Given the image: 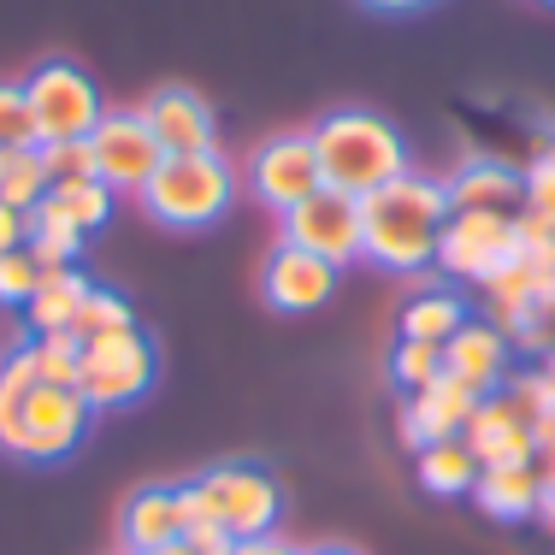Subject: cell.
<instances>
[{
	"label": "cell",
	"instance_id": "1",
	"mask_svg": "<svg viewBox=\"0 0 555 555\" xmlns=\"http://www.w3.org/2000/svg\"><path fill=\"white\" fill-rule=\"evenodd\" d=\"M449 190L443 178L402 171L385 190L361 195V231H366V260L385 272H426L438 267V236L449 224Z\"/></svg>",
	"mask_w": 555,
	"mask_h": 555
},
{
	"label": "cell",
	"instance_id": "2",
	"mask_svg": "<svg viewBox=\"0 0 555 555\" xmlns=\"http://www.w3.org/2000/svg\"><path fill=\"white\" fill-rule=\"evenodd\" d=\"M183 508V538L202 550H231V544H255V538L278 532V514H284V491L267 467H214L195 485L178 491Z\"/></svg>",
	"mask_w": 555,
	"mask_h": 555
},
{
	"label": "cell",
	"instance_id": "3",
	"mask_svg": "<svg viewBox=\"0 0 555 555\" xmlns=\"http://www.w3.org/2000/svg\"><path fill=\"white\" fill-rule=\"evenodd\" d=\"M313 149H320V171L332 190H349V195H373L396 183L408 171V142L390 118L366 113V107H343V113H325L313 125Z\"/></svg>",
	"mask_w": 555,
	"mask_h": 555
},
{
	"label": "cell",
	"instance_id": "4",
	"mask_svg": "<svg viewBox=\"0 0 555 555\" xmlns=\"http://www.w3.org/2000/svg\"><path fill=\"white\" fill-rule=\"evenodd\" d=\"M231 195H236V171L219 149L166 154L160 171L142 183V214L171 224V231H202V224H219L231 214Z\"/></svg>",
	"mask_w": 555,
	"mask_h": 555
},
{
	"label": "cell",
	"instance_id": "5",
	"mask_svg": "<svg viewBox=\"0 0 555 555\" xmlns=\"http://www.w3.org/2000/svg\"><path fill=\"white\" fill-rule=\"evenodd\" d=\"M154 373H160V354L142 332H118L101 343H83V366H77V396L89 408H130L154 390Z\"/></svg>",
	"mask_w": 555,
	"mask_h": 555
},
{
	"label": "cell",
	"instance_id": "6",
	"mask_svg": "<svg viewBox=\"0 0 555 555\" xmlns=\"http://www.w3.org/2000/svg\"><path fill=\"white\" fill-rule=\"evenodd\" d=\"M24 95H30V113H36V130L42 142H77V137H95L101 125V89L83 65L72 60H48L24 77Z\"/></svg>",
	"mask_w": 555,
	"mask_h": 555
},
{
	"label": "cell",
	"instance_id": "7",
	"mask_svg": "<svg viewBox=\"0 0 555 555\" xmlns=\"http://www.w3.org/2000/svg\"><path fill=\"white\" fill-rule=\"evenodd\" d=\"M284 243L308 248V255L332 260V267H349V260H366V231H361V195L349 190H313L301 207L284 214Z\"/></svg>",
	"mask_w": 555,
	"mask_h": 555
},
{
	"label": "cell",
	"instance_id": "8",
	"mask_svg": "<svg viewBox=\"0 0 555 555\" xmlns=\"http://www.w3.org/2000/svg\"><path fill=\"white\" fill-rule=\"evenodd\" d=\"M248 190H255L278 219H284L289 207H301L313 190H325L313 130H284V137H267V142H260V149L248 154Z\"/></svg>",
	"mask_w": 555,
	"mask_h": 555
},
{
	"label": "cell",
	"instance_id": "9",
	"mask_svg": "<svg viewBox=\"0 0 555 555\" xmlns=\"http://www.w3.org/2000/svg\"><path fill=\"white\" fill-rule=\"evenodd\" d=\"M95 408L83 402L77 390L65 385H36L24 396V414H18V431H12V449L7 455H24V461H65L77 443H83Z\"/></svg>",
	"mask_w": 555,
	"mask_h": 555
},
{
	"label": "cell",
	"instance_id": "10",
	"mask_svg": "<svg viewBox=\"0 0 555 555\" xmlns=\"http://www.w3.org/2000/svg\"><path fill=\"white\" fill-rule=\"evenodd\" d=\"M514 255H520V236L508 214H449L438 236V267L467 284H491L502 267H514Z\"/></svg>",
	"mask_w": 555,
	"mask_h": 555
},
{
	"label": "cell",
	"instance_id": "11",
	"mask_svg": "<svg viewBox=\"0 0 555 555\" xmlns=\"http://www.w3.org/2000/svg\"><path fill=\"white\" fill-rule=\"evenodd\" d=\"M89 149H95V178L107 183L113 195H118V190L142 195V183H149L154 171H160V160H166V149H160V137L149 130L142 107H130V113H101Z\"/></svg>",
	"mask_w": 555,
	"mask_h": 555
},
{
	"label": "cell",
	"instance_id": "12",
	"mask_svg": "<svg viewBox=\"0 0 555 555\" xmlns=\"http://www.w3.org/2000/svg\"><path fill=\"white\" fill-rule=\"evenodd\" d=\"M260 289H267V301L278 313H313V308L332 301L337 267L320 255H308V248H296V243H278L267 272H260Z\"/></svg>",
	"mask_w": 555,
	"mask_h": 555
},
{
	"label": "cell",
	"instance_id": "13",
	"mask_svg": "<svg viewBox=\"0 0 555 555\" xmlns=\"http://www.w3.org/2000/svg\"><path fill=\"white\" fill-rule=\"evenodd\" d=\"M142 118L149 130L160 137L166 154H214L219 149V125H214V107H207L195 89L183 83H166L142 101Z\"/></svg>",
	"mask_w": 555,
	"mask_h": 555
},
{
	"label": "cell",
	"instance_id": "14",
	"mask_svg": "<svg viewBox=\"0 0 555 555\" xmlns=\"http://www.w3.org/2000/svg\"><path fill=\"white\" fill-rule=\"evenodd\" d=\"M467 449L479 467H532L538 449H532V426L520 420V408L508 402V390H491L467 420Z\"/></svg>",
	"mask_w": 555,
	"mask_h": 555
},
{
	"label": "cell",
	"instance_id": "15",
	"mask_svg": "<svg viewBox=\"0 0 555 555\" xmlns=\"http://www.w3.org/2000/svg\"><path fill=\"white\" fill-rule=\"evenodd\" d=\"M443 373L461 378V385H473L479 396L502 390V385H508V337H502L496 325L467 320L455 337L443 343Z\"/></svg>",
	"mask_w": 555,
	"mask_h": 555
},
{
	"label": "cell",
	"instance_id": "16",
	"mask_svg": "<svg viewBox=\"0 0 555 555\" xmlns=\"http://www.w3.org/2000/svg\"><path fill=\"white\" fill-rule=\"evenodd\" d=\"M443 190H449V207H455V214H508L514 219L526 202L520 171L502 166V160H461L455 178H443Z\"/></svg>",
	"mask_w": 555,
	"mask_h": 555
},
{
	"label": "cell",
	"instance_id": "17",
	"mask_svg": "<svg viewBox=\"0 0 555 555\" xmlns=\"http://www.w3.org/2000/svg\"><path fill=\"white\" fill-rule=\"evenodd\" d=\"M118 538H125V555H149V550H166L183 538V508H178V491L171 485H149L125 502L118 514Z\"/></svg>",
	"mask_w": 555,
	"mask_h": 555
},
{
	"label": "cell",
	"instance_id": "18",
	"mask_svg": "<svg viewBox=\"0 0 555 555\" xmlns=\"http://www.w3.org/2000/svg\"><path fill=\"white\" fill-rule=\"evenodd\" d=\"M473 502H479L491 520H532L538 502H544L538 461H532V467H479V479H473Z\"/></svg>",
	"mask_w": 555,
	"mask_h": 555
},
{
	"label": "cell",
	"instance_id": "19",
	"mask_svg": "<svg viewBox=\"0 0 555 555\" xmlns=\"http://www.w3.org/2000/svg\"><path fill=\"white\" fill-rule=\"evenodd\" d=\"M89 289H95V284H89V278L77 272V267H48L42 284H36V296H30V308H24V320H30V337L72 332V325H77V308H83Z\"/></svg>",
	"mask_w": 555,
	"mask_h": 555
},
{
	"label": "cell",
	"instance_id": "20",
	"mask_svg": "<svg viewBox=\"0 0 555 555\" xmlns=\"http://www.w3.org/2000/svg\"><path fill=\"white\" fill-rule=\"evenodd\" d=\"M420 485L431 496H467L473 479H479V461H473L467 438H438L431 449H420Z\"/></svg>",
	"mask_w": 555,
	"mask_h": 555
},
{
	"label": "cell",
	"instance_id": "21",
	"mask_svg": "<svg viewBox=\"0 0 555 555\" xmlns=\"http://www.w3.org/2000/svg\"><path fill=\"white\" fill-rule=\"evenodd\" d=\"M461 325H467V301L455 289H420L402 308V337H414V343H449Z\"/></svg>",
	"mask_w": 555,
	"mask_h": 555
},
{
	"label": "cell",
	"instance_id": "22",
	"mask_svg": "<svg viewBox=\"0 0 555 555\" xmlns=\"http://www.w3.org/2000/svg\"><path fill=\"white\" fill-rule=\"evenodd\" d=\"M48 190H54V178H48L42 149H0V202L30 214V207H42Z\"/></svg>",
	"mask_w": 555,
	"mask_h": 555
},
{
	"label": "cell",
	"instance_id": "23",
	"mask_svg": "<svg viewBox=\"0 0 555 555\" xmlns=\"http://www.w3.org/2000/svg\"><path fill=\"white\" fill-rule=\"evenodd\" d=\"M24 248H30V255L42 260V267H77L83 231H77V224L65 219L60 207L42 195V207H30V236H24Z\"/></svg>",
	"mask_w": 555,
	"mask_h": 555
},
{
	"label": "cell",
	"instance_id": "24",
	"mask_svg": "<svg viewBox=\"0 0 555 555\" xmlns=\"http://www.w3.org/2000/svg\"><path fill=\"white\" fill-rule=\"evenodd\" d=\"M42 385L36 373V354L30 343H18L12 354H0V449H12V431H18V414H24V396Z\"/></svg>",
	"mask_w": 555,
	"mask_h": 555
},
{
	"label": "cell",
	"instance_id": "25",
	"mask_svg": "<svg viewBox=\"0 0 555 555\" xmlns=\"http://www.w3.org/2000/svg\"><path fill=\"white\" fill-rule=\"evenodd\" d=\"M390 378L402 396H420L443 378V343H414V337H396L390 349Z\"/></svg>",
	"mask_w": 555,
	"mask_h": 555
},
{
	"label": "cell",
	"instance_id": "26",
	"mask_svg": "<svg viewBox=\"0 0 555 555\" xmlns=\"http://www.w3.org/2000/svg\"><path fill=\"white\" fill-rule=\"evenodd\" d=\"M48 202L60 207L65 219L77 224V231H101V224L113 219V190L101 178H83V183H54V190H48Z\"/></svg>",
	"mask_w": 555,
	"mask_h": 555
},
{
	"label": "cell",
	"instance_id": "27",
	"mask_svg": "<svg viewBox=\"0 0 555 555\" xmlns=\"http://www.w3.org/2000/svg\"><path fill=\"white\" fill-rule=\"evenodd\" d=\"M83 343H101V337H118V332H137V313H130V301L118 296V289H89L83 308H77V325H72Z\"/></svg>",
	"mask_w": 555,
	"mask_h": 555
},
{
	"label": "cell",
	"instance_id": "28",
	"mask_svg": "<svg viewBox=\"0 0 555 555\" xmlns=\"http://www.w3.org/2000/svg\"><path fill=\"white\" fill-rule=\"evenodd\" d=\"M30 354H36V373H42V385L77 390V366H83V337H77V332L30 337Z\"/></svg>",
	"mask_w": 555,
	"mask_h": 555
},
{
	"label": "cell",
	"instance_id": "29",
	"mask_svg": "<svg viewBox=\"0 0 555 555\" xmlns=\"http://www.w3.org/2000/svg\"><path fill=\"white\" fill-rule=\"evenodd\" d=\"M0 149H42V130H36L24 83H0Z\"/></svg>",
	"mask_w": 555,
	"mask_h": 555
},
{
	"label": "cell",
	"instance_id": "30",
	"mask_svg": "<svg viewBox=\"0 0 555 555\" xmlns=\"http://www.w3.org/2000/svg\"><path fill=\"white\" fill-rule=\"evenodd\" d=\"M42 272L48 267L30 255V248H7V255H0V308H30Z\"/></svg>",
	"mask_w": 555,
	"mask_h": 555
},
{
	"label": "cell",
	"instance_id": "31",
	"mask_svg": "<svg viewBox=\"0 0 555 555\" xmlns=\"http://www.w3.org/2000/svg\"><path fill=\"white\" fill-rule=\"evenodd\" d=\"M42 160H48V178H54V183L95 178V149H89V137H77V142H42Z\"/></svg>",
	"mask_w": 555,
	"mask_h": 555
},
{
	"label": "cell",
	"instance_id": "32",
	"mask_svg": "<svg viewBox=\"0 0 555 555\" xmlns=\"http://www.w3.org/2000/svg\"><path fill=\"white\" fill-rule=\"evenodd\" d=\"M520 183H526V202H520V207H532V214L555 219V142H544V149H538V160L520 171Z\"/></svg>",
	"mask_w": 555,
	"mask_h": 555
},
{
	"label": "cell",
	"instance_id": "33",
	"mask_svg": "<svg viewBox=\"0 0 555 555\" xmlns=\"http://www.w3.org/2000/svg\"><path fill=\"white\" fill-rule=\"evenodd\" d=\"M24 236H30V214L0 202V255H7V248H24Z\"/></svg>",
	"mask_w": 555,
	"mask_h": 555
},
{
	"label": "cell",
	"instance_id": "34",
	"mask_svg": "<svg viewBox=\"0 0 555 555\" xmlns=\"http://www.w3.org/2000/svg\"><path fill=\"white\" fill-rule=\"evenodd\" d=\"M532 449H538V461H555V408L532 420Z\"/></svg>",
	"mask_w": 555,
	"mask_h": 555
},
{
	"label": "cell",
	"instance_id": "35",
	"mask_svg": "<svg viewBox=\"0 0 555 555\" xmlns=\"http://www.w3.org/2000/svg\"><path fill=\"white\" fill-rule=\"evenodd\" d=\"M236 555H308V550H296V544H284V538H255V544H236Z\"/></svg>",
	"mask_w": 555,
	"mask_h": 555
},
{
	"label": "cell",
	"instance_id": "36",
	"mask_svg": "<svg viewBox=\"0 0 555 555\" xmlns=\"http://www.w3.org/2000/svg\"><path fill=\"white\" fill-rule=\"evenodd\" d=\"M361 7H373V12H420V7H431V0H361Z\"/></svg>",
	"mask_w": 555,
	"mask_h": 555
},
{
	"label": "cell",
	"instance_id": "37",
	"mask_svg": "<svg viewBox=\"0 0 555 555\" xmlns=\"http://www.w3.org/2000/svg\"><path fill=\"white\" fill-rule=\"evenodd\" d=\"M538 520H544V532L555 538V491H544V502H538Z\"/></svg>",
	"mask_w": 555,
	"mask_h": 555
},
{
	"label": "cell",
	"instance_id": "38",
	"mask_svg": "<svg viewBox=\"0 0 555 555\" xmlns=\"http://www.w3.org/2000/svg\"><path fill=\"white\" fill-rule=\"evenodd\" d=\"M308 555H361V550H349V544H320V550H308Z\"/></svg>",
	"mask_w": 555,
	"mask_h": 555
},
{
	"label": "cell",
	"instance_id": "39",
	"mask_svg": "<svg viewBox=\"0 0 555 555\" xmlns=\"http://www.w3.org/2000/svg\"><path fill=\"white\" fill-rule=\"evenodd\" d=\"M544 373H550V378H555V349H550V361H544Z\"/></svg>",
	"mask_w": 555,
	"mask_h": 555
},
{
	"label": "cell",
	"instance_id": "40",
	"mask_svg": "<svg viewBox=\"0 0 555 555\" xmlns=\"http://www.w3.org/2000/svg\"><path fill=\"white\" fill-rule=\"evenodd\" d=\"M544 7H555V0H544Z\"/></svg>",
	"mask_w": 555,
	"mask_h": 555
}]
</instances>
